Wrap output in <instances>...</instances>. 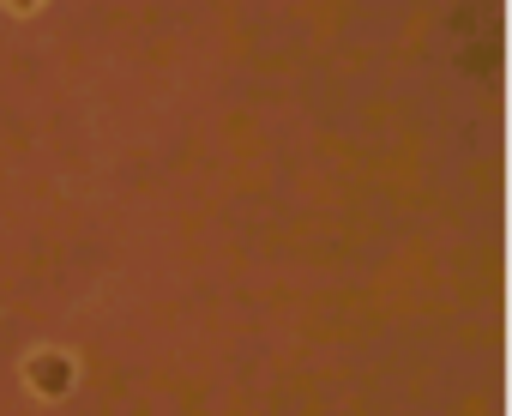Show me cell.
Returning <instances> with one entry per match:
<instances>
[{
  "mask_svg": "<svg viewBox=\"0 0 512 416\" xmlns=\"http://www.w3.org/2000/svg\"><path fill=\"white\" fill-rule=\"evenodd\" d=\"M19 380H25V392H31V398L55 404V398H67V392L79 386V356H73V350H61V344H37V350H25Z\"/></svg>",
  "mask_w": 512,
  "mask_h": 416,
  "instance_id": "cell-1",
  "label": "cell"
},
{
  "mask_svg": "<svg viewBox=\"0 0 512 416\" xmlns=\"http://www.w3.org/2000/svg\"><path fill=\"white\" fill-rule=\"evenodd\" d=\"M0 7H7L13 19H31V13H43V7H49V0H0Z\"/></svg>",
  "mask_w": 512,
  "mask_h": 416,
  "instance_id": "cell-2",
  "label": "cell"
}]
</instances>
